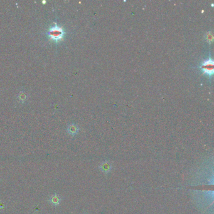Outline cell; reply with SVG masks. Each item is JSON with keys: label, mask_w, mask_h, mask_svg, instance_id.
<instances>
[{"label": "cell", "mask_w": 214, "mask_h": 214, "mask_svg": "<svg viewBox=\"0 0 214 214\" xmlns=\"http://www.w3.org/2000/svg\"><path fill=\"white\" fill-rule=\"evenodd\" d=\"M48 37L50 40L58 42L64 39L65 32L61 27L58 26L55 23V25L51 27L47 33Z\"/></svg>", "instance_id": "1"}, {"label": "cell", "mask_w": 214, "mask_h": 214, "mask_svg": "<svg viewBox=\"0 0 214 214\" xmlns=\"http://www.w3.org/2000/svg\"><path fill=\"white\" fill-rule=\"evenodd\" d=\"M213 67L214 63L212 58L203 61L200 65V69L203 72V74L208 77H211L213 74Z\"/></svg>", "instance_id": "2"}, {"label": "cell", "mask_w": 214, "mask_h": 214, "mask_svg": "<svg viewBox=\"0 0 214 214\" xmlns=\"http://www.w3.org/2000/svg\"><path fill=\"white\" fill-rule=\"evenodd\" d=\"M60 201H61V198L57 194L52 195L49 199V202L51 203L52 205L54 206H57L59 205Z\"/></svg>", "instance_id": "3"}, {"label": "cell", "mask_w": 214, "mask_h": 214, "mask_svg": "<svg viewBox=\"0 0 214 214\" xmlns=\"http://www.w3.org/2000/svg\"><path fill=\"white\" fill-rule=\"evenodd\" d=\"M78 131H79V128L74 124H70L67 127V132L71 136H75L78 133Z\"/></svg>", "instance_id": "4"}, {"label": "cell", "mask_w": 214, "mask_h": 214, "mask_svg": "<svg viewBox=\"0 0 214 214\" xmlns=\"http://www.w3.org/2000/svg\"><path fill=\"white\" fill-rule=\"evenodd\" d=\"M18 99L19 101H20L23 102V101H25V100L26 99L27 96H26L25 92H21L19 94V95L18 96Z\"/></svg>", "instance_id": "5"}, {"label": "cell", "mask_w": 214, "mask_h": 214, "mask_svg": "<svg viewBox=\"0 0 214 214\" xmlns=\"http://www.w3.org/2000/svg\"><path fill=\"white\" fill-rule=\"evenodd\" d=\"M205 39L208 42H212L213 41V35L211 32H208L205 36Z\"/></svg>", "instance_id": "6"}]
</instances>
